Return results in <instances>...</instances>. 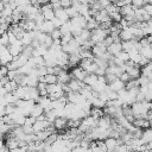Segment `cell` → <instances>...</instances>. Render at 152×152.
Returning <instances> with one entry per match:
<instances>
[{
  "mask_svg": "<svg viewBox=\"0 0 152 152\" xmlns=\"http://www.w3.org/2000/svg\"><path fill=\"white\" fill-rule=\"evenodd\" d=\"M109 34V30L102 28V27H96L94 30H91V40L94 43H99V42H103L104 38Z\"/></svg>",
  "mask_w": 152,
  "mask_h": 152,
  "instance_id": "1",
  "label": "cell"
},
{
  "mask_svg": "<svg viewBox=\"0 0 152 152\" xmlns=\"http://www.w3.org/2000/svg\"><path fill=\"white\" fill-rule=\"evenodd\" d=\"M13 55L11 53L8 46H5V45H1V51H0V59H1V64L2 65H6L7 63L12 62L13 61Z\"/></svg>",
  "mask_w": 152,
  "mask_h": 152,
  "instance_id": "2",
  "label": "cell"
},
{
  "mask_svg": "<svg viewBox=\"0 0 152 152\" xmlns=\"http://www.w3.org/2000/svg\"><path fill=\"white\" fill-rule=\"evenodd\" d=\"M88 71L87 70H84L82 66H74L72 68V70H71V72H70V75H71V77L74 78H77V80H80V81H84V78L88 76Z\"/></svg>",
  "mask_w": 152,
  "mask_h": 152,
  "instance_id": "3",
  "label": "cell"
},
{
  "mask_svg": "<svg viewBox=\"0 0 152 152\" xmlns=\"http://www.w3.org/2000/svg\"><path fill=\"white\" fill-rule=\"evenodd\" d=\"M107 45L104 44V42H99V43H95L94 46L91 48V51L94 53L95 57H101L106 51H107Z\"/></svg>",
  "mask_w": 152,
  "mask_h": 152,
  "instance_id": "4",
  "label": "cell"
},
{
  "mask_svg": "<svg viewBox=\"0 0 152 152\" xmlns=\"http://www.w3.org/2000/svg\"><path fill=\"white\" fill-rule=\"evenodd\" d=\"M126 71L131 76V78H139L141 76V68L139 64H133L126 66Z\"/></svg>",
  "mask_w": 152,
  "mask_h": 152,
  "instance_id": "5",
  "label": "cell"
},
{
  "mask_svg": "<svg viewBox=\"0 0 152 152\" xmlns=\"http://www.w3.org/2000/svg\"><path fill=\"white\" fill-rule=\"evenodd\" d=\"M8 49H10V51H11V53H12L13 56H19V55L23 52L24 44L21 43V40H20V39H18L15 43L11 44V45L8 46Z\"/></svg>",
  "mask_w": 152,
  "mask_h": 152,
  "instance_id": "6",
  "label": "cell"
},
{
  "mask_svg": "<svg viewBox=\"0 0 152 152\" xmlns=\"http://www.w3.org/2000/svg\"><path fill=\"white\" fill-rule=\"evenodd\" d=\"M120 38H121V40H133V39H135V36H134V32H133L132 27L128 26L126 28H122L121 32H120Z\"/></svg>",
  "mask_w": 152,
  "mask_h": 152,
  "instance_id": "7",
  "label": "cell"
},
{
  "mask_svg": "<svg viewBox=\"0 0 152 152\" xmlns=\"http://www.w3.org/2000/svg\"><path fill=\"white\" fill-rule=\"evenodd\" d=\"M51 124H52V122H50L48 119H45V120H37V121L33 124V129H34V133L46 129V128H48V127H49Z\"/></svg>",
  "mask_w": 152,
  "mask_h": 152,
  "instance_id": "8",
  "label": "cell"
},
{
  "mask_svg": "<svg viewBox=\"0 0 152 152\" xmlns=\"http://www.w3.org/2000/svg\"><path fill=\"white\" fill-rule=\"evenodd\" d=\"M68 118H64V116H57V119L53 121V125H55V127H56V129L57 131H63V129H65L66 127H69L68 126Z\"/></svg>",
  "mask_w": 152,
  "mask_h": 152,
  "instance_id": "9",
  "label": "cell"
},
{
  "mask_svg": "<svg viewBox=\"0 0 152 152\" xmlns=\"http://www.w3.org/2000/svg\"><path fill=\"white\" fill-rule=\"evenodd\" d=\"M94 18L101 24V23H106V21H109V20H113L112 19V17L108 14V12L103 8V10H101V11H99L95 15H94Z\"/></svg>",
  "mask_w": 152,
  "mask_h": 152,
  "instance_id": "10",
  "label": "cell"
},
{
  "mask_svg": "<svg viewBox=\"0 0 152 152\" xmlns=\"http://www.w3.org/2000/svg\"><path fill=\"white\" fill-rule=\"evenodd\" d=\"M55 28H56V27H55L52 20H44V21L38 26V30H40V31H43V32H45V33H49V34H50Z\"/></svg>",
  "mask_w": 152,
  "mask_h": 152,
  "instance_id": "11",
  "label": "cell"
},
{
  "mask_svg": "<svg viewBox=\"0 0 152 152\" xmlns=\"http://www.w3.org/2000/svg\"><path fill=\"white\" fill-rule=\"evenodd\" d=\"M138 7L134 6L133 4H129V5H124L122 7H120V13L126 17V15H134L135 14V10Z\"/></svg>",
  "mask_w": 152,
  "mask_h": 152,
  "instance_id": "12",
  "label": "cell"
},
{
  "mask_svg": "<svg viewBox=\"0 0 152 152\" xmlns=\"http://www.w3.org/2000/svg\"><path fill=\"white\" fill-rule=\"evenodd\" d=\"M133 125L135 127H139V128H142V129L151 127V122L146 118H135V120L133 121Z\"/></svg>",
  "mask_w": 152,
  "mask_h": 152,
  "instance_id": "13",
  "label": "cell"
},
{
  "mask_svg": "<svg viewBox=\"0 0 152 152\" xmlns=\"http://www.w3.org/2000/svg\"><path fill=\"white\" fill-rule=\"evenodd\" d=\"M82 61V57L80 55V52H72V53H69V66H76V65H80Z\"/></svg>",
  "mask_w": 152,
  "mask_h": 152,
  "instance_id": "14",
  "label": "cell"
},
{
  "mask_svg": "<svg viewBox=\"0 0 152 152\" xmlns=\"http://www.w3.org/2000/svg\"><path fill=\"white\" fill-rule=\"evenodd\" d=\"M108 87H109L112 90H114V91H120L121 89H124V88L126 87V82H124L121 78L118 77L115 81H113L112 83H109Z\"/></svg>",
  "mask_w": 152,
  "mask_h": 152,
  "instance_id": "15",
  "label": "cell"
},
{
  "mask_svg": "<svg viewBox=\"0 0 152 152\" xmlns=\"http://www.w3.org/2000/svg\"><path fill=\"white\" fill-rule=\"evenodd\" d=\"M107 51L110 52L113 56L118 55L120 51H122V42H116V40H115L112 45H109V46L107 48Z\"/></svg>",
  "mask_w": 152,
  "mask_h": 152,
  "instance_id": "16",
  "label": "cell"
},
{
  "mask_svg": "<svg viewBox=\"0 0 152 152\" xmlns=\"http://www.w3.org/2000/svg\"><path fill=\"white\" fill-rule=\"evenodd\" d=\"M57 76H58V83H61V84H66V83H69L70 80L72 78L71 75H70L65 69H63Z\"/></svg>",
  "mask_w": 152,
  "mask_h": 152,
  "instance_id": "17",
  "label": "cell"
},
{
  "mask_svg": "<svg viewBox=\"0 0 152 152\" xmlns=\"http://www.w3.org/2000/svg\"><path fill=\"white\" fill-rule=\"evenodd\" d=\"M55 14H56V17L59 18L63 23L70 20V17H69V14L66 13V11H65L64 7H61V8H58V10H55Z\"/></svg>",
  "mask_w": 152,
  "mask_h": 152,
  "instance_id": "18",
  "label": "cell"
},
{
  "mask_svg": "<svg viewBox=\"0 0 152 152\" xmlns=\"http://www.w3.org/2000/svg\"><path fill=\"white\" fill-rule=\"evenodd\" d=\"M106 146H107V151H115L116 146L119 145V141L116 138H113V137H108L106 140Z\"/></svg>",
  "mask_w": 152,
  "mask_h": 152,
  "instance_id": "19",
  "label": "cell"
},
{
  "mask_svg": "<svg viewBox=\"0 0 152 152\" xmlns=\"http://www.w3.org/2000/svg\"><path fill=\"white\" fill-rule=\"evenodd\" d=\"M140 53L145 57H147L148 59H152V44H147V45H141L140 48Z\"/></svg>",
  "mask_w": 152,
  "mask_h": 152,
  "instance_id": "20",
  "label": "cell"
},
{
  "mask_svg": "<svg viewBox=\"0 0 152 152\" xmlns=\"http://www.w3.org/2000/svg\"><path fill=\"white\" fill-rule=\"evenodd\" d=\"M141 139L145 144L147 142H152V127H148V128H145L142 131V135H141Z\"/></svg>",
  "mask_w": 152,
  "mask_h": 152,
  "instance_id": "21",
  "label": "cell"
},
{
  "mask_svg": "<svg viewBox=\"0 0 152 152\" xmlns=\"http://www.w3.org/2000/svg\"><path fill=\"white\" fill-rule=\"evenodd\" d=\"M128 53H129V58H131L134 63L139 64V62H140V59H141V57H142V55L140 53V51H139L138 49H134L133 51H131V52H128Z\"/></svg>",
  "mask_w": 152,
  "mask_h": 152,
  "instance_id": "22",
  "label": "cell"
},
{
  "mask_svg": "<svg viewBox=\"0 0 152 152\" xmlns=\"http://www.w3.org/2000/svg\"><path fill=\"white\" fill-rule=\"evenodd\" d=\"M100 26V23L94 18V17H90L89 19H87V25H86V28H88V30H94V28H96V27H99Z\"/></svg>",
  "mask_w": 152,
  "mask_h": 152,
  "instance_id": "23",
  "label": "cell"
},
{
  "mask_svg": "<svg viewBox=\"0 0 152 152\" xmlns=\"http://www.w3.org/2000/svg\"><path fill=\"white\" fill-rule=\"evenodd\" d=\"M97 80H99V76H97L95 72H89V74H88V76L84 78V81H83V82H84L86 84H88V86H91V84H94Z\"/></svg>",
  "mask_w": 152,
  "mask_h": 152,
  "instance_id": "24",
  "label": "cell"
},
{
  "mask_svg": "<svg viewBox=\"0 0 152 152\" xmlns=\"http://www.w3.org/2000/svg\"><path fill=\"white\" fill-rule=\"evenodd\" d=\"M59 90H63V84H61V83L48 84V91H49V94H52V93H56V91H59Z\"/></svg>",
  "mask_w": 152,
  "mask_h": 152,
  "instance_id": "25",
  "label": "cell"
},
{
  "mask_svg": "<svg viewBox=\"0 0 152 152\" xmlns=\"http://www.w3.org/2000/svg\"><path fill=\"white\" fill-rule=\"evenodd\" d=\"M43 113H45L44 108H43L39 103H36V106L33 107V109H32V112H31V115H33V116L38 118V116H39L40 114H43Z\"/></svg>",
  "mask_w": 152,
  "mask_h": 152,
  "instance_id": "26",
  "label": "cell"
},
{
  "mask_svg": "<svg viewBox=\"0 0 152 152\" xmlns=\"http://www.w3.org/2000/svg\"><path fill=\"white\" fill-rule=\"evenodd\" d=\"M104 10H106V11L108 12V14L112 17L113 14H115L116 12H119V11H120V7H119V6H116L115 4H113V2H112V4H109V5H108V6L104 8Z\"/></svg>",
  "mask_w": 152,
  "mask_h": 152,
  "instance_id": "27",
  "label": "cell"
},
{
  "mask_svg": "<svg viewBox=\"0 0 152 152\" xmlns=\"http://www.w3.org/2000/svg\"><path fill=\"white\" fill-rule=\"evenodd\" d=\"M65 11H66V13L69 14L70 19L80 14V13H78V11H77V8H76V7H74V6H69V7H66V8H65Z\"/></svg>",
  "mask_w": 152,
  "mask_h": 152,
  "instance_id": "28",
  "label": "cell"
},
{
  "mask_svg": "<svg viewBox=\"0 0 152 152\" xmlns=\"http://www.w3.org/2000/svg\"><path fill=\"white\" fill-rule=\"evenodd\" d=\"M46 83L52 84V83H58V76L56 74H48L46 75Z\"/></svg>",
  "mask_w": 152,
  "mask_h": 152,
  "instance_id": "29",
  "label": "cell"
},
{
  "mask_svg": "<svg viewBox=\"0 0 152 152\" xmlns=\"http://www.w3.org/2000/svg\"><path fill=\"white\" fill-rule=\"evenodd\" d=\"M115 57H118L119 59H121V61L126 62V61H128V59H129V53H128L127 51L122 50V51H120L118 55H115Z\"/></svg>",
  "mask_w": 152,
  "mask_h": 152,
  "instance_id": "30",
  "label": "cell"
},
{
  "mask_svg": "<svg viewBox=\"0 0 152 152\" xmlns=\"http://www.w3.org/2000/svg\"><path fill=\"white\" fill-rule=\"evenodd\" d=\"M0 42H1V45H5V46H10V45H11V43H10V38H8V33H7V32H5V33L1 34V39H0Z\"/></svg>",
  "mask_w": 152,
  "mask_h": 152,
  "instance_id": "31",
  "label": "cell"
},
{
  "mask_svg": "<svg viewBox=\"0 0 152 152\" xmlns=\"http://www.w3.org/2000/svg\"><path fill=\"white\" fill-rule=\"evenodd\" d=\"M50 34H51V37L53 38V40H56V39H61L62 36H63V33H62V31H61L59 28H55Z\"/></svg>",
  "mask_w": 152,
  "mask_h": 152,
  "instance_id": "32",
  "label": "cell"
},
{
  "mask_svg": "<svg viewBox=\"0 0 152 152\" xmlns=\"http://www.w3.org/2000/svg\"><path fill=\"white\" fill-rule=\"evenodd\" d=\"M74 38V34L71 33V32H69V33H65V34H63L62 36V38H61V40H62V44H65V43H69L71 39Z\"/></svg>",
  "mask_w": 152,
  "mask_h": 152,
  "instance_id": "33",
  "label": "cell"
},
{
  "mask_svg": "<svg viewBox=\"0 0 152 152\" xmlns=\"http://www.w3.org/2000/svg\"><path fill=\"white\" fill-rule=\"evenodd\" d=\"M104 77H106V81H107V84H109V83H112L113 81H115V80L118 78V76H116V75H114V74H112V72H106V75H104Z\"/></svg>",
  "mask_w": 152,
  "mask_h": 152,
  "instance_id": "34",
  "label": "cell"
},
{
  "mask_svg": "<svg viewBox=\"0 0 152 152\" xmlns=\"http://www.w3.org/2000/svg\"><path fill=\"white\" fill-rule=\"evenodd\" d=\"M132 4L137 7H144L147 4V0H132Z\"/></svg>",
  "mask_w": 152,
  "mask_h": 152,
  "instance_id": "35",
  "label": "cell"
},
{
  "mask_svg": "<svg viewBox=\"0 0 152 152\" xmlns=\"http://www.w3.org/2000/svg\"><path fill=\"white\" fill-rule=\"evenodd\" d=\"M52 23H53V25H55L56 28H59V27L63 25V21H62L59 18H57V17H55V18L52 19Z\"/></svg>",
  "mask_w": 152,
  "mask_h": 152,
  "instance_id": "36",
  "label": "cell"
},
{
  "mask_svg": "<svg viewBox=\"0 0 152 152\" xmlns=\"http://www.w3.org/2000/svg\"><path fill=\"white\" fill-rule=\"evenodd\" d=\"M119 78H121L124 82H128V81L131 80V76L128 75V72H127V71H124V72L120 75V77H119Z\"/></svg>",
  "mask_w": 152,
  "mask_h": 152,
  "instance_id": "37",
  "label": "cell"
},
{
  "mask_svg": "<svg viewBox=\"0 0 152 152\" xmlns=\"http://www.w3.org/2000/svg\"><path fill=\"white\" fill-rule=\"evenodd\" d=\"M8 72H10L8 66H7V65H2V66H1V71H0L1 77H2V76H7V75H8Z\"/></svg>",
  "mask_w": 152,
  "mask_h": 152,
  "instance_id": "38",
  "label": "cell"
},
{
  "mask_svg": "<svg viewBox=\"0 0 152 152\" xmlns=\"http://www.w3.org/2000/svg\"><path fill=\"white\" fill-rule=\"evenodd\" d=\"M144 10L152 17V4H151V2H147V4L144 6Z\"/></svg>",
  "mask_w": 152,
  "mask_h": 152,
  "instance_id": "39",
  "label": "cell"
},
{
  "mask_svg": "<svg viewBox=\"0 0 152 152\" xmlns=\"http://www.w3.org/2000/svg\"><path fill=\"white\" fill-rule=\"evenodd\" d=\"M145 93L144 91H141V90H139L138 91V94H137V101H144L145 100Z\"/></svg>",
  "mask_w": 152,
  "mask_h": 152,
  "instance_id": "40",
  "label": "cell"
},
{
  "mask_svg": "<svg viewBox=\"0 0 152 152\" xmlns=\"http://www.w3.org/2000/svg\"><path fill=\"white\" fill-rule=\"evenodd\" d=\"M97 1L100 2V5H101L102 8H106L109 4H112V0H97Z\"/></svg>",
  "mask_w": 152,
  "mask_h": 152,
  "instance_id": "41",
  "label": "cell"
},
{
  "mask_svg": "<svg viewBox=\"0 0 152 152\" xmlns=\"http://www.w3.org/2000/svg\"><path fill=\"white\" fill-rule=\"evenodd\" d=\"M145 100H147V101H151V102H152V88H148V90L146 91Z\"/></svg>",
  "mask_w": 152,
  "mask_h": 152,
  "instance_id": "42",
  "label": "cell"
},
{
  "mask_svg": "<svg viewBox=\"0 0 152 152\" xmlns=\"http://www.w3.org/2000/svg\"><path fill=\"white\" fill-rule=\"evenodd\" d=\"M59 2L62 5V7H64V8L71 6V0H59Z\"/></svg>",
  "mask_w": 152,
  "mask_h": 152,
  "instance_id": "43",
  "label": "cell"
},
{
  "mask_svg": "<svg viewBox=\"0 0 152 152\" xmlns=\"http://www.w3.org/2000/svg\"><path fill=\"white\" fill-rule=\"evenodd\" d=\"M10 80H11V78H10L8 76H2V77H1V86H5L7 82H10Z\"/></svg>",
  "mask_w": 152,
  "mask_h": 152,
  "instance_id": "44",
  "label": "cell"
},
{
  "mask_svg": "<svg viewBox=\"0 0 152 152\" xmlns=\"http://www.w3.org/2000/svg\"><path fill=\"white\" fill-rule=\"evenodd\" d=\"M37 2H38L40 6H43V5H46V4H49V2H50V0H37Z\"/></svg>",
  "mask_w": 152,
  "mask_h": 152,
  "instance_id": "45",
  "label": "cell"
},
{
  "mask_svg": "<svg viewBox=\"0 0 152 152\" xmlns=\"http://www.w3.org/2000/svg\"><path fill=\"white\" fill-rule=\"evenodd\" d=\"M81 1V4H89L91 0H80Z\"/></svg>",
  "mask_w": 152,
  "mask_h": 152,
  "instance_id": "46",
  "label": "cell"
},
{
  "mask_svg": "<svg viewBox=\"0 0 152 152\" xmlns=\"http://www.w3.org/2000/svg\"><path fill=\"white\" fill-rule=\"evenodd\" d=\"M0 1H1V2H4V4H8L11 0H0Z\"/></svg>",
  "mask_w": 152,
  "mask_h": 152,
  "instance_id": "47",
  "label": "cell"
},
{
  "mask_svg": "<svg viewBox=\"0 0 152 152\" xmlns=\"http://www.w3.org/2000/svg\"><path fill=\"white\" fill-rule=\"evenodd\" d=\"M51 4H55V2H59V0H50Z\"/></svg>",
  "mask_w": 152,
  "mask_h": 152,
  "instance_id": "48",
  "label": "cell"
},
{
  "mask_svg": "<svg viewBox=\"0 0 152 152\" xmlns=\"http://www.w3.org/2000/svg\"><path fill=\"white\" fill-rule=\"evenodd\" d=\"M147 2H151L152 4V0H147Z\"/></svg>",
  "mask_w": 152,
  "mask_h": 152,
  "instance_id": "49",
  "label": "cell"
}]
</instances>
